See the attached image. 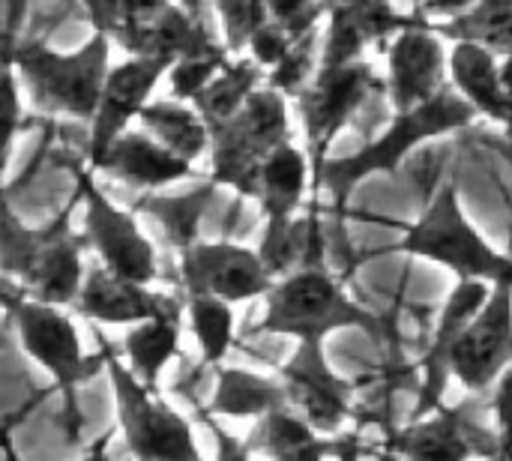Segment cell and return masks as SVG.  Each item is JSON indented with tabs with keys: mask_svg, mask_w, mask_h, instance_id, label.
Listing matches in <instances>:
<instances>
[{
	"mask_svg": "<svg viewBox=\"0 0 512 461\" xmlns=\"http://www.w3.org/2000/svg\"><path fill=\"white\" fill-rule=\"evenodd\" d=\"M276 381L285 405L297 411L318 435H339L354 411L357 387L333 369L327 348L318 339H300L285 366H279Z\"/></svg>",
	"mask_w": 512,
	"mask_h": 461,
	"instance_id": "11",
	"label": "cell"
},
{
	"mask_svg": "<svg viewBox=\"0 0 512 461\" xmlns=\"http://www.w3.org/2000/svg\"><path fill=\"white\" fill-rule=\"evenodd\" d=\"M69 309L96 327H132L153 315L180 312L183 300L156 294L150 285L132 282L96 264V267H84L78 294L69 303Z\"/></svg>",
	"mask_w": 512,
	"mask_h": 461,
	"instance_id": "16",
	"label": "cell"
},
{
	"mask_svg": "<svg viewBox=\"0 0 512 461\" xmlns=\"http://www.w3.org/2000/svg\"><path fill=\"white\" fill-rule=\"evenodd\" d=\"M492 285L483 279H456L453 291L447 294L441 312H438V324L435 333L420 357V393H417V405L411 420L432 414L444 405L447 387H450V354L453 345L459 339V333L465 330V324L471 321V315L486 303Z\"/></svg>",
	"mask_w": 512,
	"mask_h": 461,
	"instance_id": "17",
	"label": "cell"
},
{
	"mask_svg": "<svg viewBox=\"0 0 512 461\" xmlns=\"http://www.w3.org/2000/svg\"><path fill=\"white\" fill-rule=\"evenodd\" d=\"M261 84H264V69L249 54H234L228 66H222L189 102L195 105V111L204 117L210 129L228 120L246 102V96Z\"/></svg>",
	"mask_w": 512,
	"mask_h": 461,
	"instance_id": "30",
	"label": "cell"
},
{
	"mask_svg": "<svg viewBox=\"0 0 512 461\" xmlns=\"http://www.w3.org/2000/svg\"><path fill=\"white\" fill-rule=\"evenodd\" d=\"M24 123V108H21V84L18 75L9 63V54L0 51V192H3V177L9 171L12 147Z\"/></svg>",
	"mask_w": 512,
	"mask_h": 461,
	"instance_id": "35",
	"label": "cell"
},
{
	"mask_svg": "<svg viewBox=\"0 0 512 461\" xmlns=\"http://www.w3.org/2000/svg\"><path fill=\"white\" fill-rule=\"evenodd\" d=\"M294 39H297V36H291L279 21L264 18V21L252 30V36H249V42H246V51H249V57L267 72V69H273V66L288 54V48L294 45ZM246 51H243V54H246Z\"/></svg>",
	"mask_w": 512,
	"mask_h": 461,
	"instance_id": "38",
	"label": "cell"
},
{
	"mask_svg": "<svg viewBox=\"0 0 512 461\" xmlns=\"http://www.w3.org/2000/svg\"><path fill=\"white\" fill-rule=\"evenodd\" d=\"M183 309L204 366H219L234 348V306L210 294H183Z\"/></svg>",
	"mask_w": 512,
	"mask_h": 461,
	"instance_id": "31",
	"label": "cell"
},
{
	"mask_svg": "<svg viewBox=\"0 0 512 461\" xmlns=\"http://www.w3.org/2000/svg\"><path fill=\"white\" fill-rule=\"evenodd\" d=\"M0 312L9 315L24 354L72 405V393L102 372L99 354H87L81 333L66 306L27 297L15 282L0 276Z\"/></svg>",
	"mask_w": 512,
	"mask_h": 461,
	"instance_id": "7",
	"label": "cell"
},
{
	"mask_svg": "<svg viewBox=\"0 0 512 461\" xmlns=\"http://www.w3.org/2000/svg\"><path fill=\"white\" fill-rule=\"evenodd\" d=\"M216 192H219V186L213 180H204L180 195H153L150 192L138 201V210L153 216L162 225L165 237L174 243V252H180L201 237V219L207 216Z\"/></svg>",
	"mask_w": 512,
	"mask_h": 461,
	"instance_id": "29",
	"label": "cell"
},
{
	"mask_svg": "<svg viewBox=\"0 0 512 461\" xmlns=\"http://www.w3.org/2000/svg\"><path fill=\"white\" fill-rule=\"evenodd\" d=\"M336 438L318 435L297 411L288 405H276L258 420H252V429L243 441V456H264V459L297 461V459H324L333 456Z\"/></svg>",
	"mask_w": 512,
	"mask_h": 461,
	"instance_id": "21",
	"label": "cell"
},
{
	"mask_svg": "<svg viewBox=\"0 0 512 461\" xmlns=\"http://www.w3.org/2000/svg\"><path fill=\"white\" fill-rule=\"evenodd\" d=\"M75 207H78V198L72 192L69 204L48 225L30 228L18 219V213L9 207L6 195L0 192V276L21 288L39 267L42 255L57 240V234L72 222Z\"/></svg>",
	"mask_w": 512,
	"mask_h": 461,
	"instance_id": "22",
	"label": "cell"
},
{
	"mask_svg": "<svg viewBox=\"0 0 512 461\" xmlns=\"http://www.w3.org/2000/svg\"><path fill=\"white\" fill-rule=\"evenodd\" d=\"M264 6L267 18L279 21L291 36H303L321 27L330 0H264Z\"/></svg>",
	"mask_w": 512,
	"mask_h": 461,
	"instance_id": "37",
	"label": "cell"
},
{
	"mask_svg": "<svg viewBox=\"0 0 512 461\" xmlns=\"http://www.w3.org/2000/svg\"><path fill=\"white\" fill-rule=\"evenodd\" d=\"M30 105L48 117L90 120L99 102L105 72L111 66V42L102 33L75 51H57L45 42L24 39L6 48Z\"/></svg>",
	"mask_w": 512,
	"mask_h": 461,
	"instance_id": "3",
	"label": "cell"
},
{
	"mask_svg": "<svg viewBox=\"0 0 512 461\" xmlns=\"http://www.w3.org/2000/svg\"><path fill=\"white\" fill-rule=\"evenodd\" d=\"M324 21L318 66H339L366 57L372 45H381L402 30L411 15H402L393 0H330Z\"/></svg>",
	"mask_w": 512,
	"mask_h": 461,
	"instance_id": "18",
	"label": "cell"
},
{
	"mask_svg": "<svg viewBox=\"0 0 512 461\" xmlns=\"http://www.w3.org/2000/svg\"><path fill=\"white\" fill-rule=\"evenodd\" d=\"M399 231L402 240L393 246L399 255L438 264L456 279H483L489 285L512 282L510 255L486 240L483 231L471 222L453 180L441 183L417 222L402 225Z\"/></svg>",
	"mask_w": 512,
	"mask_h": 461,
	"instance_id": "4",
	"label": "cell"
},
{
	"mask_svg": "<svg viewBox=\"0 0 512 461\" xmlns=\"http://www.w3.org/2000/svg\"><path fill=\"white\" fill-rule=\"evenodd\" d=\"M216 369V387L210 399V414L228 417V420H258L276 405H285L282 387L267 375L246 372L237 366H213Z\"/></svg>",
	"mask_w": 512,
	"mask_h": 461,
	"instance_id": "28",
	"label": "cell"
},
{
	"mask_svg": "<svg viewBox=\"0 0 512 461\" xmlns=\"http://www.w3.org/2000/svg\"><path fill=\"white\" fill-rule=\"evenodd\" d=\"M471 429L459 417V411H447L444 405L432 414H423L411 420L405 429L390 435L387 450L393 456L405 459H468L474 453L471 447Z\"/></svg>",
	"mask_w": 512,
	"mask_h": 461,
	"instance_id": "24",
	"label": "cell"
},
{
	"mask_svg": "<svg viewBox=\"0 0 512 461\" xmlns=\"http://www.w3.org/2000/svg\"><path fill=\"white\" fill-rule=\"evenodd\" d=\"M231 54L228 48H213V51H201V54H186V57H177L168 63L165 69V78L171 84V96L174 99H183L189 102L222 66H228Z\"/></svg>",
	"mask_w": 512,
	"mask_h": 461,
	"instance_id": "34",
	"label": "cell"
},
{
	"mask_svg": "<svg viewBox=\"0 0 512 461\" xmlns=\"http://www.w3.org/2000/svg\"><path fill=\"white\" fill-rule=\"evenodd\" d=\"M510 288L492 285L486 303L471 315L450 354V381H459L468 396H489L495 381L512 363Z\"/></svg>",
	"mask_w": 512,
	"mask_h": 461,
	"instance_id": "12",
	"label": "cell"
},
{
	"mask_svg": "<svg viewBox=\"0 0 512 461\" xmlns=\"http://www.w3.org/2000/svg\"><path fill=\"white\" fill-rule=\"evenodd\" d=\"M447 84L477 111L498 126H510V57L474 42H450Z\"/></svg>",
	"mask_w": 512,
	"mask_h": 461,
	"instance_id": "20",
	"label": "cell"
},
{
	"mask_svg": "<svg viewBox=\"0 0 512 461\" xmlns=\"http://www.w3.org/2000/svg\"><path fill=\"white\" fill-rule=\"evenodd\" d=\"M258 330L267 336L288 339H318L327 342L342 330H363L378 336L381 318L357 303L345 282L321 264H297L288 273L276 276L264 294V318Z\"/></svg>",
	"mask_w": 512,
	"mask_h": 461,
	"instance_id": "2",
	"label": "cell"
},
{
	"mask_svg": "<svg viewBox=\"0 0 512 461\" xmlns=\"http://www.w3.org/2000/svg\"><path fill=\"white\" fill-rule=\"evenodd\" d=\"M381 87V78L375 75V66L360 57L339 66H318L315 75L294 93L297 117L306 135L303 153L309 159V177H312V207L309 213L318 216V177L324 162L333 156V144L351 126L357 111L369 102V96Z\"/></svg>",
	"mask_w": 512,
	"mask_h": 461,
	"instance_id": "8",
	"label": "cell"
},
{
	"mask_svg": "<svg viewBox=\"0 0 512 461\" xmlns=\"http://www.w3.org/2000/svg\"><path fill=\"white\" fill-rule=\"evenodd\" d=\"M447 84V48L414 12L411 21L390 36L384 90L393 111L432 99Z\"/></svg>",
	"mask_w": 512,
	"mask_h": 461,
	"instance_id": "15",
	"label": "cell"
},
{
	"mask_svg": "<svg viewBox=\"0 0 512 461\" xmlns=\"http://www.w3.org/2000/svg\"><path fill=\"white\" fill-rule=\"evenodd\" d=\"M168 60L162 57H138L129 54L123 63H111L99 90V102L90 123V138H87V153L84 165H93L102 150L138 117V111L153 99L156 84L165 78Z\"/></svg>",
	"mask_w": 512,
	"mask_h": 461,
	"instance_id": "14",
	"label": "cell"
},
{
	"mask_svg": "<svg viewBox=\"0 0 512 461\" xmlns=\"http://www.w3.org/2000/svg\"><path fill=\"white\" fill-rule=\"evenodd\" d=\"M99 339V360L102 372L108 375L114 393L117 426L123 435L126 450L135 459H165V461H195L201 450L195 444V432L186 417H180L156 390L138 381L129 366L117 357V351L96 333Z\"/></svg>",
	"mask_w": 512,
	"mask_h": 461,
	"instance_id": "6",
	"label": "cell"
},
{
	"mask_svg": "<svg viewBox=\"0 0 512 461\" xmlns=\"http://www.w3.org/2000/svg\"><path fill=\"white\" fill-rule=\"evenodd\" d=\"M474 0H417V18L435 21V18H450L462 9H468Z\"/></svg>",
	"mask_w": 512,
	"mask_h": 461,
	"instance_id": "39",
	"label": "cell"
},
{
	"mask_svg": "<svg viewBox=\"0 0 512 461\" xmlns=\"http://www.w3.org/2000/svg\"><path fill=\"white\" fill-rule=\"evenodd\" d=\"M183 294H210L231 306L258 300L273 285L258 249L231 240H195L177 252Z\"/></svg>",
	"mask_w": 512,
	"mask_h": 461,
	"instance_id": "13",
	"label": "cell"
},
{
	"mask_svg": "<svg viewBox=\"0 0 512 461\" xmlns=\"http://www.w3.org/2000/svg\"><path fill=\"white\" fill-rule=\"evenodd\" d=\"M138 126L156 141L162 144L168 153L198 165L201 156H207V144H210V129L204 123V117L195 111L192 102L183 99H147V105L138 111Z\"/></svg>",
	"mask_w": 512,
	"mask_h": 461,
	"instance_id": "25",
	"label": "cell"
},
{
	"mask_svg": "<svg viewBox=\"0 0 512 461\" xmlns=\"http://www.w3.org/2000/svg\"><path fill=\"white\" fill-rule=\"evenodd\" d=\"M183 312V309H180ZM180 312L153 315L126 327L123 336V363L147 387H159L162 372L180 354Z\"/></svg>",
	"mask_w": 512,
	"mask_h": 461,
	"instance_id": "27",
	"label": "cell"
},
{
	"mask_svg": "<svg viewBox=\"0 0 512 461\" xmlns=\"http://www.w3.org/2000/svg\"><path fill=\"white\" fill-rule=\"evenodd\" d=\"M222 48V42L201 24V18L180 6L168 3L150 24H144L123 48V54H138V57H162V60H177L186 54H201Z\"/></svg>",
	"mask_w": 512,
	"mask_h": 461,
	"instance_id": "23",
	"label": "cell"
},
{
	"mask_svg": "<svg viewBox=\"0 0 512 461\" xmlns=\"http://www.w3.org/2000/svg\"><path fill=\"white\" fill-rule=\"evenodd\" d=\"M216 6V18L222 27V45L228 48V54H243L246 42L252 36V30L267 18V6L264 0H213Z\"/></svg>",
	"mask_w": 512,
	"mask_h": 461,
	"instance_id": "36",
	"label": "cell"
},
{
	"mask_svg": "<svg viewBox=\"0 0 512 461\" xmlns=\"http://www.w3.org/2000/svg\"><path fill=\"white\" fill-rule=\"evenodd\" d=\"M318 42H321V27L309 30L303 36L294 39V45L288 48V54L264 72V84L285 93L288 99H294V93L315 75L318 69Z\"/></svg>",
	"mask_w": 512,
	"mask_h": 461,
	"instance_id": "33",
	"label": "cell"
},
{
	"mask_svg": "<svg viewBox=\"0 0 512 461\" xmlns=\"http://www.w3.org/2000/svg\"><path fill=\"white\" fill-rule=\"evenodd\" d=\"M309 192H312L309 159L294 138H285L261 159L252 186V198L258 201L264 216V237L258 255L273 279L297 267L300 228H303L297 216Z\"/></svg>",
	"mask_w": 512,
	"mask_h": 461,
	"instance_id": "9",
	"label": "cell"
},
{
	"mask_svg": "<svg viewBox=\"0 0 512 461\" xmlns=\"http://www.w3.org/2000/svg\"><path fill=\"white\" fill-rule=\"evenodd\" d=\"M285 138H291V99L267 84L255 87L228 120L210 126V180L252 198L261 159Z\"/></svg>",
	"mask_w": 512,
	"mask_h": 461,
	"instance_id": "5",
	"label": "cell"
},
{
	"mask_svg": "<svg viewBox=\"0 0 512 461\" xmlns=\"http://www.w3.org/2000/svg\"><path fill=\"white\" fill-rule=\"evenodd\" d=\"M75 180V198L81 204V240L90 246L99 258V264L117 276H126L132 282L153 285L159 276V258L150 237L141 231L135 216L123 207H117L102 186L96 183V174L84 168H72Z\"/></svg>",
	"mask_w": 512,
	"mask_h": 461,
	"instance_id": "10",
	"label": "cell"
},
{
	"mask_svg": "<svg viewBox=\"0 0 512 461\" xmlns=\"http://www.w3.org/2000/svg\"><path fill=\"white\" fill-rule=\"evenodd\" d=\"M171 0H81L93 33H102L111 48H126V42L150 24Z\"/></svg>",
	"mask_w": 512,
	"mask_h": 461,
	"instance_id": "32",
	"label": "cell"
},
{
	"mask_svg": "<svg viewBox=\"0 0 512 461\" xmlns=\"http://www.w3.org/2000/svg\"><path fill=\"white\" fill-rule=\"evenodd\" d=\"M93 174H105L117 183H126L132 189L144 192H162L168 186H177L183 180L195 177V165L168 153L162 144H156L141 126H126L105 150L102 156L87 165Z\"/></svg>",
	"mask_w": 512,
	"mask_h": 461,
	"instance_id": "19",
	"label": "cell"
},
{
	"mask_svg": "<svg viewBox=\"0 0 512 461\" xmlns=\"http://www.w3.org/2000/svg\"><path fill=\"white\" fill-rule=\"evenodd\" d=\"M420 21L444 42H474L498 57L512 54V0H474L450 18Z\"/></svg>",
	"mask_w": 512,
	"mask_h": 461,
	"instance_id": "26",
	"label": "cell"
},
{
	"mask_svg": "<svg viewBox=\"0 0 512 461\" xmlns=\"http://www.w3.org/2000/svg\"><path fill=\"white\" fill-rule=\"evenodd\" d=\"M474 120H477V111L450 84H444L432 99H426L414 108L393 111V117L381 135H375L372 141H366L363 147H357L351 153L330 156L324 162L321 177H318V195H315L318 207H321V192H324L330 198L333 216L345 219L354 192L366 180L399 174V168L417 147L438 141L444 135H453V132L471 126Z\"/></svg>",
	"mask_w": 512,
	"mask_h": 461,
	"instance_id": "1",
	"label": "cell"
}]
</instances>
